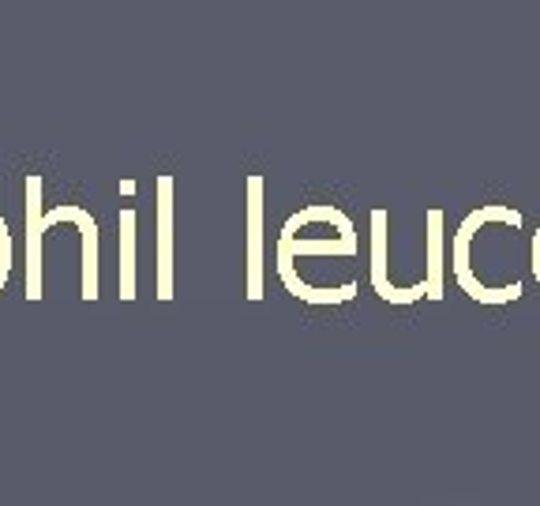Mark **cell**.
<instances>
[{
	"label": "cell",
	"mask_w": 540,
	"mask_h": 506,
	"mask_svg": "<svg viewBox=\"0 0 540 506\" xmlns=\"http://www.w3.org/2000/svg\"><path fill=\"white\" fill-rule=\"evenodd\" d=\"M263 177H248V300L263 297Z\"/></svg>",
	"instance_id": "5"
},
{
	"label": "cell",
	"mask_w": 540,
	"mask_h": 506,
	"mask_svg": "<svg viewBox=\"0 0 540 506\" xmlns=\"http://www.w3.org/2000/svg\"><path fill=\"white\" fill-rule=\"evenodd\" d=\"M42 177H27V300H42Z\"/></svg>",
	"instance_id": "4"
},
{
	"label": "cell",
	"mask_w": 540,
	"mask_h": 506,
	"mask_svg": "<svg viewBox=\"0 0 540 506\" xmlns=\"http://www.w3.org/2000/svg\"><path fill=\"white\" fill-rule=\"evenodd\" d=\"M428 278L424 297L439 300L447 289V237H443V210H428Z\"/></svg>",
	"instance_id": "9"
},
{
	"label": "cell",
	"mask_w": 540,
	"mask_h": 506,
	"mask_svg": "<svg viewBox=\"0 0 540 506\" xmlns=\"http://www.w3.org/2000/svg\"><path fill=\"white\" fill-rule=\"evenodd\" d=\"M484 225L522 229V210L510 207V203H484V207L465 214L454 240H450V274H454V285H458L469 300H477V304H514V300L522 297V282L484 285L477 278V270H473V240H477V233Z\"/></svg>",
	"instance_id": "1"
},
{
	"label": "cell",
	"mask_w": 540,
	"mask_h": 506,
	"mask_svg": "<svg viewBox=\"0 0 540 506\" xmlns=\"http://www.w3.org/2000/svg\"><path fill=\"white\" fill-rule=\"evenodd\" d=\"M529 270H533V282L540 285V225L533 233V244H529Z\"/></svg>",
	"instance_id": "11"
},
{
	"label": "cell",
	"mask_w": 540,
	"mask_h": 506,
	"mask_svg": "<svg viewBox=\"0 0 540 506\" xmlns=\"http://www.w3.org/2000/svg\"><path fill=\"white\" fill-rule=\"evenodd\" d=\"M158 300H173V177H158Z\"/></svg>",
	"instance_id": "6"
},
{
	"label": "cell",
	"mask_w": 540,
	"mask_h": 506,
	"mask_svg": "<svg viewBox=\"0 0 540 506\" xmlns=\"http://www.w3.org/2000/svg\"><path fill=\"white\" fill-rule=\"evenodd\" d=\"M278 252H285L289 259H300V255H353L357 252V233L353 225L342 229V233H330V237H304L297 229H285L278 233Z\"/></svg>",
	"instance_id": "7"
},
{
	"label": "cell",
	"mask_w": 540,
	"mask_h": 506,
	"mask_svg": "<svg viewBox=\"0 0 540 506\" xmlns=\"http://www.w3.org/2000/svg\"><path fill=\"white\" fill-rule=\"evenodd\" d=\"M120 300H135V210H120Z\"/></svg>",
	"instance_id": "10"
},
{
	"label": "cell",
	"mask_w": 540,
	"mask_h": 506,
	"mask_svg": "<svg viewBox=\"0 0 540 506\" xmlns=\"http://www.w3.org/2000/svg\"><path fill=\"white\" fill-rule=\"evenodd\" d=\"M274 259H278V278H282V285L297 300H304V304H345V300L357 297V282H345L338 285V289H323V285H312L300 278L297 259H289L285 252H274Z\"/></svg>",
	"instance_id": "8"
},
{
	"label": "cell",
	"mask_w": 540,
	"mask_h": 506,
	"mask_svg": "<svg viewBox=\"0 0 540 506\" xmlns=\"http://www.w3.org/2000/svg\"><path fill=\"white\" fill-rule=\"evenodd\" d=\"M387 222L390 214L383 207L372 210V289L387 304H417L424 300V282L420 285H394L387 278Z\"/></svg>",
	"instance_id": "2"
},
{
	"label": "cell",
	"mask_w": 540,
	"mask_h": 506,
	"mask_svg": "<svg viewBox=\"0 0 540 506\" xmlns=\"http://www.w3.org/2000/svg\"><path fill=\"white\" fill-rule=\"evenodd\" d=\"M60 222L79 225V233H83V289H79V297L98 300V222L90 218V210L75 207V203H64V207H53L42 214L45 229H53Z\"/></svg>",
	"instance_id": "3"
}]
</instances>
